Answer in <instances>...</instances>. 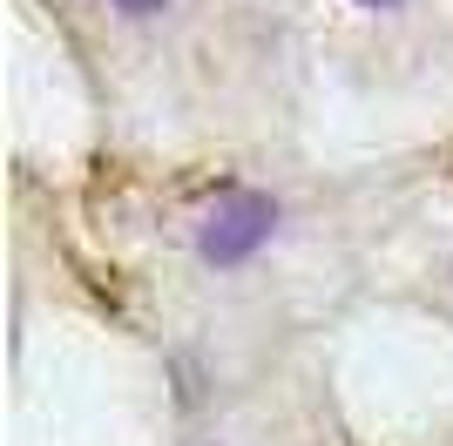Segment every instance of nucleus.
<instances>
[{"instance_id":"nucleus-1","label":"nucleus","mask_w":453,"mask_h":446,"mask_svg":"<svg viewBox=\"0 0 453 446\" xmlns=\"http://www.w3.org/2000/svg\"><path fill=\"white\" fill-rule=\"evenodd\" d=\"M271 230H278V204H271L265 189H230V196H217V210H210L203 223H196V250H203V264H244L257 258L271 243Z\"/></svg>"},{"instance_id":"nucleus-2","label":"nucleus","mask_w":453,"mask_h":446,"mask_svg":"<svg viewBox=\"0 0 453 446\" xmlns=\"http://www.w3.org/2000/svg\"><path fill=\"white\" fill-rule=\"evenodd\" d=\"M115 7H122V14H163L170 0H115Z\"/></svg>"},{"instance_id":"nucleus-3","label":"nucleus","mask_w":453,"mask_h":446,"mask_svg":"<svg viewBox=\"0 0 453 446\" xmlns=\"http://www.w3.org/2000/svg\"><path fill=\"white\" fill-rule=\"evenodd\" d=\"M359 7H399V0H359Z\"/></svg>"}]
</instances>
